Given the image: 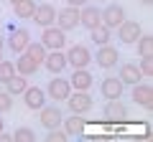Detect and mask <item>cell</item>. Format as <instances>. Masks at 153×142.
<instances>
[{"label": "cell", "instance_id": "cell-7", "mask_svg": "<svg viewBox=\"0 0 153 142\" xmlns=\"http://www.w3.org/2000/svg\"><path fill=\"white\" fill-rule=\"evenodd\" d=\"M61 119H64V112L59 109V104H44L38 109V122L44 130H54V127H61Z\"/></svg>", "mask_w": 153, "mask_h": 142}, {"label": "cell", "instance_id": "cell-19", "mask_svg": "<svg viewBox=\"0 0 153 142\" xmlns=\"http://www.w3.org/2000/svg\"><path fill=\"white\" fill-rule=\"evenodd\" d=\"M61 130L69 137H82L87 130V119H84V114H69L61 119Z\"/></svg>", "mask_w": 153, "mask_h": 142}, {"label": "cell", "instance_id": "cell-11", "mask_svg": "<svg viewBox=\"0 0 153 142\" xmlns=\"http://www.w3.org/2000/svg\"><path fill=\"white\" fill-rule=\"evenodd\" d=\"M125 18H128V13H125V8L120 3H110V5L102 8V26H107L110 31H115Z\"/></svg>", "mask_w": 153, "mask_h": 142}, {"label": "cell", "instance_id": "cell-16", "mask_svg": "<svg viewBox=\"0 0 153 142\" xmlns=\"http://www.w3.org/2000/svg\"><path fill=\"white\" fill-rule=\"evenodd\" d=\"M21 97H23V104H26L31 112H38L46 104V91L41 86H26Z\"/></svg>", "mask_w": 153, "mask_h": 142}, {"label": "cell", "instance_id": "cell-4", "mask_svg": "<svg viewBox=\"0 0 153 142\" xmlns=\"http://www.w3.org/2000/svg\"><path fill=\"white\" fill-rule=\"evenodd\" d=\"M41 43L46 51H64L66 48V33L59 26H46L41 33Z\"/></svg>", "mask_w": 153, "mask_h": 142}, {"label": "cell", "instance_id": "cell-15", "mask_svg": "<svg viewBox=\"0 0 153 142\" xmlns=\"http://www.w3.org/2000/svg\"><path fill=\"white\" fill-rule=\"evenodd\" d=\"M69 84L74 91H89L94 84V76L89 69H71V76H69Z\"/></svg>", "mask_w": 153, "mask_h": 142}, {"label": "cell", "instance_id": "cell-24", "mask_svg": "<svg viewBox=\"0 0 153 142\" xmlns=\"http://www.w3.org/2000/svg\"><path fill=\"white\" fill-rule=\"evenodd\" d=\"M26 86H28V76H21V74H16L13 79H8V81H5V91L10 94L13 99H16V97H21Z\"/></svg>", "mask_w": 153, "mask_h": 142}, {"label": "cell", "instance_id": "cell-34", "mask_svg": "<svg viewBox=\"0 0 153 142\" xmlns=\"http://www.w3.org/2000/svg\"><path fill=\"white\" fill-rule=\"evenodd\" d=\"M138 3H140V5H146V8H148V5H151V3H153V0H138Z\"/></svg>", "mask_w": 153, "mask_h": 142}, {"label": "cell", "instance_id": "cell-23", "mask_svg": "<svg viewBox=\"0 0 153 142\" xmlns=\"http://www.w3.org/2000/svg\"><path fill=\"white\" fill-rule=\"evenodd\" d=\"M89 41H92L94 46H105V43H110V41H112V31H110L107 26H102V23H100V26H94L92 31H89Z\"/></svg>", "mask_w": 153, "mask_h": 142}, {"label": "cell", "instance_id": "cell-33", "mask_svg": "<svg viewBox=\"0 0 153 142\" xmlns=\"http://www.w3.org/2000/svg\"><path fill=\"white\" fill-rule=\"evenodd\" d=\"M5 130V119H3V114H0V132Z\"/></svg>", "mask_w": 153, "mask_h": 142}, {"label": "cell", "instance_id": "cell-27", "mask_svg": "<svg viewBox=\"0 0 153 142\" xmlns=\"http://www.w3.org/2000/svg\"><path fill=\"white\" fill-rule=\"evenodd\" d=\"M10 140L13 142H36V132H33L31 127H18L10 135Z\"/></svg>", "mask_w": 153, "mask_h": 142}, {"label": "cell", "instance_id": "cell-12", "mask_svg": "<svg viewBox=\"0 0 153 142\" xmlns=\"http://www.w3.org/2000/svg\"><path fill=\"white\" fill-rule=\"evenodd\" d=\"M115 69H117V79H120L125 86H133V84L143 81L140 69H138V64H133V61H120Z\"/></svg>", "mask_w": 153, "mask_h": 142}, {"label": "cell", "instance_id": "cell-36", "mask_svg": "<svg viewBox=\"0 0 153 142\" xmlns=\"http://www.w3.org/2000/svg\"><path fill=\"white\" fill-rule=\"evenodd\" d=\"M8 3H10V5H13V3H18V0H8Z\"/></svg>", "mask_w": 153, "mask_h": 142}, {"label": "cell", "instance_id": "cell-9", "mask_svg": "<svg viewBox=\"0 0 153 142\" xmlns=\"http://www.w3.org/2000/svg\"><path fill=\"white\" fill-rule=\"evenodd\" d=\"M54 26H59L64 33L76 31V28H79V8L66 5V8H61V10H56V23Z\"/></svg>", "mask_w": 153, "mask_h": 142}, {"label": "cell", "instance_id": "cell-26", "mask_svg": "<svg viewBox=\"0 0 153 142\" xmlns=\"http://www.w3.org/2000/svg\"><path fill=\"white\" fill-rule=\"evenodd\" d=\"M135 46H138V53H140V56H151V51H153V36H151V33H140V38L135 41Z\"/></svg>", "mask_w": 153, "mask_h": 142}, {"label": "cell", "instance_id": "cell-30", "mask_svg": "<svg viewBox=\"0 0 153 142\" xmlns=\"http://www.w3.org/2000/svg\"><path fill=\"white\" fill-rule=\"evenodd\" d=\"M138 69H140L143 79H151V74H153V59H151V56H140V61H138Z\"/></svg>", "mask_w": 153, "mask_h": 142}, {"label": "cell", "instance_id": "cell-18", "mask_svg": "<svg viewBox=\"0 0 153 142\" xmlns=\"http://www.w3.org/2000/svg\"><path fill=\"white\" fill-rule=\"evenodd\" d=\"M102 23V10H100L97 5H82L79 8V26L87 28V31H92L94 26H100Z\"/></svg>", "mask_w": 153, "mask_h": 142}, {"label": "cell", "instance_id": "cell-25", "mask_svg": "<svg viewBox=\"0 0 153 142\" xmlns=\"http://www.w3.org/2000/svg\"><path fill=\"white\" fill-rule=\"evenodd\" d=\"M23 53H28L33 61H36V64H44L46 48H44V43H41V41H31V43L26 46V51H23Z\"/></svg>", "mask_w": 153, "mask_h": 142}, {"label": "cell", "instance_id": "cell-28", "mask_svg": "<svg viewBox=\"0 0 153 142\" xmlns=\"http://www.w3.org/2000/svg\"><path fill=\"white\" fill-rule=\"evenodd\" d=\"M13 76H16V64L0 59V84H5L8 79H13Z\"/></svg>", "mask_w": 153, "mask_h": 142}, {"label": "cell", "instance_id": "cell-2", "mask_svg": "<svg viewBox=\"0 0 153 142\" xmlns=\"http://www.w3.org/2000/svg\"><path fill=\"white\" fill-rule=\"evenodd\" d=\"M120 61H123V59H120V51L115 48L112 43L97 46V53H92V64H97L100 69H105V71H112Z\"/></svg>", "mask_w": 153, "mask_h": 142}, {"label": "cell", "instance_id": "cell-37", "mask_svg": "<svg viewBox=\"0 0 153 142\" xmlns=\"http://www.w3.org/2000/svg\"><path fill=\"white\" fill-rule=\"evenodd\" d=\"M0 59H3V48H0Z\"/></svg>", "mask_w": 153, "mask_h": 142}, {"label": "cell", "instance_id": "cell-8", "mask_svg": "<svg viewBox=\"0 0 153 142\" xmlns=\"http://www.w3.org/2000/svg\"><path fill=\"white\" fill-rule=\"evenodd\" d=\"M28 43H31V31H28V28H13L10 36L5 38V46H8V51H10L13 56L23 53Z\"/></svg>", "mask_w": 153, "mask_h": 142}, {"label": "cell", "instance_id": "cell-5", "mask_svg": "<svg viewBox=\"0 0 153 142\" xmlns=\"http://www.w3.org/2000/svg\"><path fill=\"white\" fill-rule=\"evenodd\" d=\"M66 107H69L71 114H87V112H92L94 102L89 97V91H74L71 89V94L66 97Z\"/></svg>", "mask_w": 153, "mask_h": 142}, {"label": "cell", "instance_id": "cell-10", "mask_svg": "<svg viewBox=\"0 0 153 142\" xmlns=\"http://www.w3.org/2000/svg\"><path fill=\"white\" fill-rule=\"evenodd\" d=\"M130 99L138 104V107H143V109H151L153 107V86L148 81H138L130 86Z\"/></svg>", "mask_w": 153, "mask_h": 142}, {"label": "cell", "instance_id": "cell-22", "mask_svg": "<svg viewBox=\"0 0 153 142\" xmlns=\"http://www.w3.org/2000/svg\"><path fill=\"white\" fill-rule=\"evenodd\" d=\"M36 5H38L36 0H18V3H13V13H16V18H21V20H31Z\"/></svg>", "mask_w": 153, "mask_h": 142}, {"label": "cell", "instance_id": "cell-13", "mask_svg": "<svg viewBox=\"0 0 153 142\" xmlns=\"http://www.w3.org/2000/svg\"><path fill=\"white\" fill-rule=\"evenodd\" d=\"M100 94H102L105 102H107V99H123L125 84H123L117 76H105L102 81H100Z\"/></svg>", "mask_w": 153, "mask_h": 142}, {"label": "cell", "instance_id": "cell-14", "mask_svg": "<svg viewBox=\"0 0 153 142\" xmlns=\"http://www.w3.org/2000/svg\"><path fill=\"white\" fill-rule=\"evenodd\" d=\"M33 23H36L38 28H46V26H54L56 23V8L51 5V3H38L36 10H33Z\"/></svg>", "mask_w": 153, "mask_h": 142}, {"label": "cell", "instance_id": "cell-1", "mask_svg": "<svg viewBox=\"0 0 153 142\" xmlns=\"http://www.w3.org/2000/svg\"><path fill=\"white\" fill-rule=\"evenodd\" d=\"M64 53H66V66H71V69H89L92 66V51L84 43L69 46Z\"/></svg>", "mask_w": 153, "mask_h": 142}, {"label": "cell", "instance_id": "cell-21", "mask_svg": "<svg viewBox=\"0 0 153 142\" xmlns=\"http://www.w3.org/2000/svg\"><path fill=\"white\" fill-rule=\"evenodd\" d=\"M38 69H41V64H36L28 53H18L16 56V74H21V76H33V74H38Z\"/></svg>", "mask_w": 153, "mask_h": 142}, {"label": "cell", "instance_id": "cell-6", "mask_svg": "<svg viewBox=\"0 0 153 142\" xmlns=\"http://www.w3.org/2000/svg\"><path fill=\"white\" fill-rule=\"evenodd\" d=\"M115 31H117V41H120V43H125V46H135V41L140 38V33H143V26L138 20H123L120 26L115 28Z\"/></svg>", "mask_w": 153, "mask_h": 142}, {"label": "cell", "instance_id": "cell-29", "mask_svg": "<svg viewBox=\"0 0 153 142\" xmlns=\"http://www.w3.org/2000/svg\"><path fill=\"white\" fill-rule=\"evenodd\" d=\"M69 135H66L61 127H54V130H46V142H66Z\"/></svg>", "mask_w": 153, "mask_h": 142}, {"label": "cell", "instance_id": "cell-20", "mask_svg": "<svg viewBox=\"0 0 153 142\" xmlns=\"http://www.w3.org/2000/svg\"><path fill=\"white\" fill-rule=\"evenodd\" d=\"M102 114H105L107 122H123V119H128V107L120 102V99H107Z\"/></svg>", "mask_w": 153, "mask_h": 142}, {"label": "cell", "instance_id": "cell-35", "mask_svg": "<svg viewBox=\"0 0 153 142\" xmlns=\"http://www.w3.org/2000/svg\"><path fill=\"white\" fill-rule=\"evenodd\" d=\"M0 48H5V38L3 36H0Z\"/></svg>", "mask_w": 153, "mask_h": 142}, {"label": "cell", "instance_id": "cell-31", "mask_svg": "<svg viewBox=\"0 0 153 142\" xmlns=\"http://www.w3.org/2000/svg\"><path fill=\"white\" fill-rule=\"evenodd\" d=\"M10 109H13V97L3 89V91H0V114H8Z\"/></svg>", "mask_w": 153, "mask_h": 142}, {"label": "cell", "instance_id": "cell-32", "mask_svg": "<svg viewBox=\"0 0 153 142\" xmlns=\"http://www.w3.org/2000/svg\"><path fill=\"white\" fill-rule=\"evenodd\" d=\"M66 5H74V8H82V5H87L89 0H64Z\"/></svg>", "mask_w": 153, "mask_h": 142}, {"label": "cell", "instance_id": "cell-3", "mask_svg": "<svg viewBox=\"0 0 153 142\" xmlns=\"http://www.w3.org/2000/svg\"><path fill=\"white\" fill-rule=\"evenodd\" d=\"M46 99H51V102H66V97L71 94V84L69 79H64L61 74H54V76L49 79V84H46Z\"/></svg>", "mask_w": 153, "mask_h": 142}, {"label": "cell", "instance_id": "cell-38", "mask_svg": "<svg viewBox=\"0 0 153 142\" xmlns=\"http://www.w3.org/2000/svg\"><path fill=\"white\" fill-rule=\"evenodd\" d=\"M0 23H3V20H0Z\"/></svg>", "mask_w": 153, "mask_h": 142}, {"label": "cell", "instance_id": "cell-17", "mask_svg": "<svg viewBox=\"0 0 153 142\" xmlns=\"http://www.w3.org/2000/svg\"><path fill=\"white\" fill-rule=\"evenodd\" d=\"M41 66L49 71L51 76H54V74H64V69H66V53H64V51H46L44 64H41Z\"/></svg>", "mask_w": 153, "mask_h": 142}]
</instances>
